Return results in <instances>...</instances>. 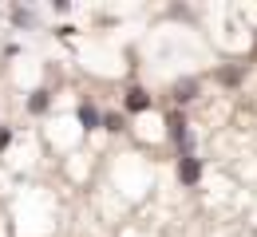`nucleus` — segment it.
Returning <instances> with one entry per match:
<instances>
[{"mask_svg": "<svg viewBox=\"0 0 257 237\" xmlns=\"http://www.w3.org/2000/svg\"><path fill=\"white\" fill-rule=\"evenodd\" d=\"M170 138H174V146H178V158H182V154H194L190 150V131H186V119H182V115H170Z\"/></svg>", "mask_w": 257, "mask_h": 237, "instance_id": "obj_1", "label": "nucleus"}, {"mask_svg": "<svg viewBox=\"0 0 257 237\" xmlns=\"http://www.w3.org/2000/svg\"><path fill=\"white\" fill-rule=\"evenodd\" d=\"M198 178H202V162L194 154H182L178 158V182L182 186H198Z\"/></svg>", "mask_w": 257, "mask_h": 237, "instance_id": "obj_2", "label": "nucleus"}, {"mask_svg": "<svg viewBox=\"0 0 257 237\" xmlns=\"http://www.w3.org/2000/svg\"><path fill=\"white\" fill-rule=\"evenodd\" d=\"M123 107H127L131 115H143V111H151V95H147L143 87H127V95H123Z\"/></svg>", "mask_w": 257, "mask_h": 237, "instance_id": "obj_3", "label": "nucleus"}, {"mask_svg": "<svg viewBox=\"0 0 257 237\" xmlns=\"http://www.w3.org/2000/svg\"><path fill=\"white\" fill-rule=\"evenodd\" d=\"M79 123H83V131H99V127H103V115H99L91 103H83V107H79Z\"/></svg>", "mask_w": 257, "mask_h": 237, "instance_id": "obj_5", "label": "nucleus"}, {"mask_svg": "<svg viewBox=\"0 0 257 237\" xmlns=\"http://www.w3.org/2000/svg\"><path fill=\"white\" fill-rule=\"evenodd\" d=\"M8 142H12V127H0V150H8Z\"/></svg>", "mask_w": 257, "mask_h": 237, "instance_id": "obj_9", "label": "nucleus"}, {"mask_svg": "<svg viewBox=\"0 0 257 237\" xmlns=\"http://www.w3.org/2000/svg\"><path fill=\"white\" fill-rule=\"evenodd\" d=\"M48 107H52V95H48L44 87H36L32 95H28V111H32V115H44Z\"/></svg>", "mask_w": 257, "mask_h": 237, "instance_id": "obj_6", "label": "nucleus"}, {"mask_svg": "<svg viewBox=\"0 0 257 237\" xmlns=\"http://www.w3.org/2000/svg\"><path fill=\"white\" fill-rule=\"evenodd\" d=\"M218 79H222L225 87H237V83H241V68H222V71H218Z\"/></svg>", "mask_w": 257, "mask_h": 237, "instance_id": "obj_7", "label": "nucleus"}, {"mask_svg": "<svg viewBox=\"0 0 257 237\" xmlns=\"http://www.w3.org/2000/svg\"><path fill=\"white\" fill-rule=\"evenodd\" d=\"M12 20H16V24H32V16H28L24 8H16V12H12Z\"/></svg>", "mask_w": 257, "mask_h": 237, "instance_id": "obj_10", "label": "nucleus"}, {"mask_svg": "<svg viewBox=\"0 0 257 237\" xmlns=\"http://www.w3.org/2000/svg\"><path fill=\"white\" fill-rule=\"evenodd\" d=\"M103 127H107V131H123V115H119V111L103 115Z\"/></svg>", "mask_w": 257, "mask_h": 237, "instance_id": "obj_8", "label": "nucleus"}, {"mask_svg": "<svg viewBox=\"0 0 257 237\" xmlns=\"http://www.w3.org/2000/svg\"><path fill=\"white\" fill-rule=\"evenodd\" d=\"M198 91H202L198 79H182V83L174 87V103H194V99H198Z\"/></svg>", "mask_w": 257, "mask_h": 237, "instance_id": "obj_4", "label": "nucleus"}]
</instances>
